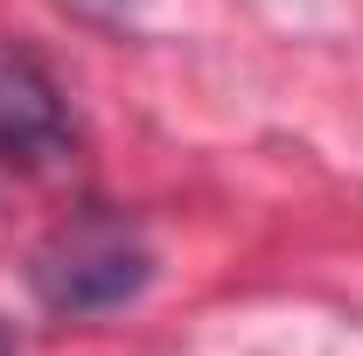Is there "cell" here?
I'll list each match as a JSON object with an SVG mask.
<instances>
[{
  "mask_svg": "<svg viewBox=\"0 0 363 356\" xmlns=\"http://www.w3.org/2000/svg\"><path fill=\"white\" fill-rule=\"evenodd\" d=\"M28 287L49 314L63 321H98V314L133 308L154 287V245L126 210L84 203L49 230L28 259Z\"/></svg>",
  "mask_w": 363,
  "mask_h": 356,
  "instance_id": "cell-1",
  "label": "cell"
},
{
  "mask_svg": "<svg viewBox=\"0 0 363 356\" xmlns=\"http://www.w3.org/2000/svg\"><path fill=\"white\" fill-rule=\"evenodd\" d=\"M0 161L14 175H63L77 161V112L43 56L0 43Z\"/></svg>",
  "mask_w": 363,
  "mask_h": 356,
  "instance_id": "cell-2",
  "label": "cell"
},
{
  "mask_svg": "<svg viewBox=\"0 0 363 356\" xmlns=\"http://www.w3.org/2000/svg\"><path fill=\"white\" fill-rule=\"evenodd\" d=\"M77 7H91V14H126V0H77Z\"/></svg>",
  "mask_w": 363,
  "mask_h": 356,
  "instance_id": "cell-3",
  "label": "cell"
},
{
  "mask_svg": "<svg viewBox=\"0 0 363 356\" xmlns=\"http://www.w3.org/2000/svg\"><path fill=\"white\" fill-rule=\"evenodd\" d=\"M0 356H21V343H14V328L0 321Z\"/></svg>",
  "mask_w": 363,
  "mask_h": 356,
  "instance_id": "cell-4",
  "label": "cell"
}]
</instances>
